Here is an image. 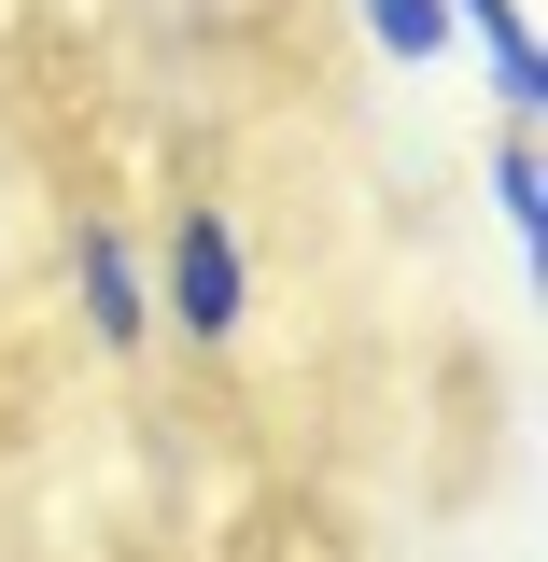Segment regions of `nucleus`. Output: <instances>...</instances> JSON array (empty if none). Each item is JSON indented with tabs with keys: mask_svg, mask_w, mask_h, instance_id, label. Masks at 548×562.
<instances>
[{
	"mask_svg": "<svg viewBox=\"0 0 548 562\" xmlns=\"http://www.w3.org/2000/svg\"><path fill=\"white\" fill-rule=\"evenodd\" d=\"M155 310H169L198 351H225L239 324H254V254H239L225 211H183V225H169V254H155Z\"/></svg>",
	"mask_w": 548,
	"mask_h": 562,
	"instance_id": "1",
	"label": "nucleus"
},
{
	"mask_svg": "<svg viewBox=\"0 0 548 562\" xmlns=\"http://www.w3.org/2000/svg\"><path fill=\"white\" fill-rule=\"evenodd\" d=\"M70 295H85L99 351H141V324H155V268H141L113 225H85V239H70Z\"/></svg>",
	"mask_w": 548,
	"mask_h": 562,
	"instance_id": "2",
	"label": "nucleus"
},
{
	"mask_svg": "<svg viewBox=\"0 0 548 562\" xmlns=\"http://www.w3.org/2000/svg\"><path fill=\"white\" fill-rule=\"evenodd\" d=\"M450 14H465V43L492 57V85H506V113L535 127V113H548V43H535V14H521V0H450Z\"/></svg>",
	"mask_w": 548,
	"mask_h": 562,
	"instance_id": "3",
	"label": "nucleus"
},
{
	"mask_svg": "<svg viewBox=\"0 0 548 562\" xmlns=\"http://www.w3.org/2000/svg\"><path fill=\"white\" fill-rule=\"evenodd\" d=\"M351 14H366V43H380L394 70H436V57H465V14H450V0H351Z\"/></svg>",
	"mask_w": 548,
	"mask_h": 562,
	"instance_id": "4",
	"label": "nucleus"
},
{
	"mask_svg": "<svg viewBox=\"0 0 548 562\" xmlns=\"http://www.w3.org/2000/svg\"><path fill=\"white\" fill-rule=\"evenodd\" d=\"M492 211L521 225V254H548V183H535V140H506V155H492Z\"/></svg>",
	"mask_w": 548,
	"mask_h": 562,
	"instance_id": "5",
	"label": "nucleus"
}]
</instances>
